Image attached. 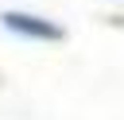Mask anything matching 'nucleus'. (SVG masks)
Listing matches in <instances>:
<instances>
[{
  "instance_id": "obj_1",
  "label": "nucleus",
  "mask_w": 124,
  "mask_h": 120,
  "mask_svg": "<svg viewBox=\"0 0 124 120\" xmlns=\"http://www.w3.org/2000/svg\"><path fill=\"white\" fill-rule=\"evenodd\" d=\"M0 23L12 31V35H19V39H35V43H58V39H66V27L62 23H54V19H46V15H35V12H4L0 15Z\"/></svg>"
},
{
  "instance_id": "obj_2",
  "label": "nucleus",
  "mask_w": 124,
  "mask_h": 120,
  "mask_svg": "<svg viewBox=\"0 0 124 120\" xmlns=\"http://www.w3.org/2000/svg\"><path fill=\"white\" fill-rule=\"evenodd\" d=\"M108 23L112 27H124V15H108Z\"/></svg>"
}]
</instances>
